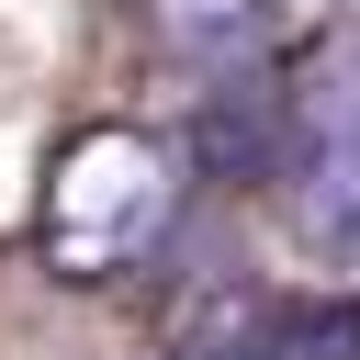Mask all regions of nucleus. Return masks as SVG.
Returning <instances> with one entry per match:
<instances>
[{
	"mask_svg": "<svg viewBox=\"0 0 360 360\" xmlns=\"http://www.w3.org/2000/svg\"><path fill=\"white\" fill-rule=\"evenodd\" d=\"M169 214H180L169 146L135 135V124H101V135H79V146L56 158V180H45V259L79 270V281H101V270L146 259V248L169 236Z\"/></svg>",
	"mask_w": 360,
	"mask_h": 360,
	"instance_id": "obj_1",
	"label": "nucleus"
},
{
	"mask_svg": "<svg viewBox=\"0 0 360 360\" xmlns=\"http://www.w3.org/2000/svg\"><path fill=\"white\" fill-rule=\"evenodd\" d=\"M281 202L315 236H360V34H326L281 90Z\"/></svg>",
	"mask_w": 360,
	"mask_h": 360,
	"instance_id": "obj_2",
	"label": "nucleus"
},
{
	"mask_svg": "<svg viewBox=\"0 0 360 360\" xmlns=\"http://www.w3.org/2000/svg\"><path fill=\"white\" fill-rule=\"evenodd\" d=\"M146 34L180 68H248L281 34V0H146Z\"/></svg>",
	"mask_w": 360,
	"mask_h": 360,
	"instance_id": "obj_3",
	"label": "nucleus"
}]
</instances>
